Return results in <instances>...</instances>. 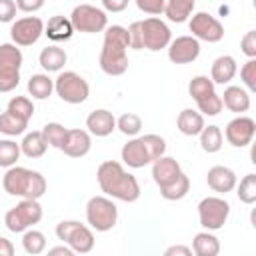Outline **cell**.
Here are the masks:
<instances>
[{
  "label": "cell",
  "mask_w": 256,
  "mask_h": 256,
  "mask_svg": "<svg viewBox=\"0 0 256 256\" xmlns=\"http://www.w3.org/2000/svg\"><path fill=\"white\" fill-rule=\"evenodd\" d=\"M96 178H98V184L102 188L104 194L116 198V200H122V202H136L140 198V184L138 180L128 174L120 162H114V160H106L98 166V172H96Z\"/></svg>",
  "instance_id": "1"
},
{
  "label": "cell",
  "mask_w": 256,
  "mask_h": 256,
  "mask_svg": "<svg viewBox=\"0 0 256 256\" xmlns=\"http://www.w3.org/2000/svg\"><path fill=\"white\" fill-rule=\"evenodd\" d=\"M130 38L128 28L124 26H110L104 32V44L100 52V68L108 76H120L128 70V50Z\"/></svg>",
  "instance_id": "2"
},
{
  "label": "cell",
  "mask_w": 256,
  "mask_h": 256,
  "mask_svg": "<svg viewBox=\"0 0 256 256\" xmlns=\"http://www.w3.org/2000/svg\"><path fill=\"white\" fill-rule=\"evenodd\" d=\"M2 186L10 196L32 198V200L42 198L46 192L44 176L36 170H28L24 166H10L8 172L4 174Z\"/></svg>",
  "instance_id": "3"
},
{
  "label": "cell",
  "mask_w": 256,
  "mask_h": 256,
  "mask_svg": "<svg viewBox=\"0 0 256 256\" xmlns=\"http://www.w3.org/2000/svg\"><path fill=\"white\" fill-rule=\"evenodd\" d=\"M166 152V142L158 134H144L140 138H132L122 148V162L130 168H144L146 164H152L156 158H160Z\"/></svg>",
  "instance_id": "4"
},
{
  "label": "cell",
  "mask_w": 256,
  "mask_h": 256,
  "mask_svg": "<svg viewBox=\"0 0 256 256\" xmlns=\"http://www.w3.org/2000/svg\"><path fill=\"white\" fill-rule=\"evenodd\" d=\"M86 220L96 232H108L118 222V208L106 196H92L86 204Z\"/></svg>",
  "instance_id": "5"
},
{
  "label": "cell",
  "mask_w": 256,
  "mask_h": 256,
  "mask_svg": "<svg viewBox=\"0 0 256 256\" xmlns=\"http://www.w3.org/2000/svg\"><path fill=\"white\" fill-rule=\"evenodd\" d=\"M42 220V206L38 204V200L32 198H22L20 204H16L14 208H10L4 216V224L10 232H24L30 226L38 224Z\"/></svg>",
  "instance_id": "6"
},
{
  "label": "cell",
  "mask_w": 256,
  "mask_h": 256,
  "mask_svg": "<svg viewBox=\"0 0 256 256\" xmlns=\"http://www.w3.org/2000/svg\"><path fill=\"white\" fill-rule=\"evenodd\" d=\"M56 236L78 254H88L94 248V234L88 226L76 220H62L56 226Z\"/></svg>",
  "instance_id": "7"
},
{
  "label": "cell",
  "mask_w": 256,
  "mask_h": 256,
  "mask_svg": "<svg viewBox=\"0 0 256 256\" xmlns=\"http://www.w3.org/2000/svg\"><path fill=\"white\" fill-rule=\"evenodd\" d=\"M22 52L16 44H0V92H12L20 82Z\"/></svg>",
  "instance_id": "8"
},
{
  "label": "cell",
  "mask_w": 256,
  "mask_h": 256,
  "mask_svg": "<svg viewBox=\"0 0 256 256\" xmlns=\"http://www.w3.org/2000/svg\"><path fill=\"white\" fill-rule=\"evenodd\" d=\"M70 22H72V28L76 32L96 34V32L106 30L108 16L104 10H100L92 4H78L70 14Z\"/></svg>",
  "instance_id": "9"
},
{
  "label": "cell",
  "mask_w": 256,
  "mask_h": 256,
  "mask_svg": "<svg viewBox=\"0 0 256 256\" xmlns=\"http://www.w3.org/2000/svg\"><path fill=\"white\" fill-rule=\"evenodd\" d=\"M54 90L68 104H82L90 94L88 82L80 74H76L72 70L58 74V78L54 80Z\"/></svg>",
  "instance_id": "10"
},
{
  "label": "cell",
  "mask_w": 256,
  "mask_h": 256,
  "mask_svg": "<svg viewBox=\"0 0 256 256\" xmlns=\"http://www.w3.org/2000/svg\"><path fill=\"white\" fill-rule=\"evenodd\" d=\"M172 40L170 28L160 20V18H146L140 20V46L152 52H158L166 48Z\"/></svg>",
  "instance_id": "11"
},
{
  "label": "cell",
  "mask_w": 256,
  "mask_h": 256,
  "mask_svg": "<svg viewBox=\"0 0 256 256\" xmlns=\"http://www.w3.org/2000/svg\"><path fill=\"white\" fill-rule=\"evenodd\" d=\"M230 214V204L224 198L208 196L198 204V218L206 230H220Z\"/></svg>",
  "instance_id": "12"
},
{
  "label": "cell",
  "mask_w": 256,
  "mask_h": 256,
  "mask_svg": "<svg viewBox=\"0 0 256 256\" xmlns=\"http://www.w3.org/2000/svg\"><path fill=\"white\" fill-rule=\"evenodd\" d=\"M44 34V22L38 16H26L12 24L10 36L16 46H32Z\"/></svg>",
  "instance_id": "13"
},
{
  "label": "cell",
  "mask_w": 256,
  "mask_h": 256,
  "mask_svg": "<svg viewBox=\"0 0 256 256\" xmlns=\"http://www.w3.org/2000/svg\"><path fill=\"white\" fill-rule=\"evenodd\" d=\"M190 32L196 40L220 42L224 38V26L208 12H198L190 20Z\"/></svg>",
  "instance_id": "14"
},
{
  "label": "cell",
  "mask_w": 256,
  "mask_h": 256,
  "mask_svg": "<svg viewBox=\"0 0 256 256\" xmlns=\"http://www.w3.org/2000/svg\"><path fill=\"white\" fill-rule=\"evenodd\" d=\"M256 132V122L248 116H238L234 120H230L226 124V140L234 146V148H244L252 142Z\"/></svg>",
  "instance_id": "15"
},
{
  "label": "cell",
  "mask_w": 256,
  "mask_h": 256,
  "mask_svg": "<svg viewBox=\"0 0 256 256\" xmlns=\"http://www.w3.org/2000/svg\"><path fill=\"white\" fill-rule=\"evenodd\" d=\"M200 54V42L194 36H178L168 44V58L174 64H190Z\"/></svg>",
  "instance_id": "16"
},
{
  "label": "cell",
  "mask_w": 256,
  "mask_h": 256,
  "mask_svg": "<svg viewBox=\"0 0 256 256\" xmlns=\"http://www.w3.org/2000/svg\"><path fill=\"white\" fill-rule=\"evenodd\" d=\"M182 174H184V172H182L180 164H178L174 158H170V156H164V154H162L160 158H156V160L152 162V178H154V182L158 184L160 190L172 186Z\"/></svg>",
  "instance_id": "17"
},
{
  "label": "cell",
  "mask_w": 256,
  "mask_h": 256,
  "mask_svg": "<svg viewBox=\"0 0 256 256\" xmlns=\"http://www.w3.org/2000/svg\"><path fill=\"white\" fill-rule=\"evenodd\" d=\"M90 146H92L90 134H88L86 130L74 128V130H68L66 140H64V144L60 146V150H62L66 156H70V158H82V156H86V154L90 152Z\"/></svg>",
  "instance_id": "18"
},
{
  "label": "cell",
  "mask_w": 256,
  "mask_h": 256,
  "mask_svg": "<svg viewBox=\"0 0 256 256\" xmlns=\"http://www.w3.org/2000/svg\"><path fill=\"white\" fill-rule=\"evenodd\" d=\"M86 128L90 134L98 136V138H104V136H110L116 128V118L112 112L108 110H94L88 114L86 118Z\"/></svg>",
  "instance_id": "19"
},
{
  "label": "cell",
  "mask_w": 256,
  "mask_h": 256,
  "mask_svg": "<svg viewBox=\"0 0 256 256\" xmlns=\"http://www.w3.org/2000/svg\"><path fill=\"white\" fill-rule=\"evenodd\" d=\"M206 182L214 192L226 194L232 192L236 186V174L234 170H230L228 166H212L206 174Z\"/></svg>",
  "instance_id": "20"
},
{
  "label": "cell",
  "mask_w": 256,
  "mask_h": 256,
  "mask_svg": "<svg viewBox=\"0 0 256 256\" xmlns=\"http://www.w3.org/2000/svg\"><path fill=\"white\" fill-rule=\"evenodd\" d=\"M236 76V60L228 54L218 56L212 62V70H210V80L214 84H228L232 78Z\"/></svg>",
  "instance_id": "21"
},
{
  "label": "cell",
  "mask_w": 256,
  "mask_h": 256,
  "mask_svg": "<svg viewBox=\"0 0 256 256\" xmlns=\"http://www.w3.org/2000/svg\"><path fill=\"white\" fill-rule=\"evenodd\" d=\"M220 98H222V106H226L230 112L240 114L250 108V94L240 86H228Z\"/></svg>",
  "instance_id": "22"
},
{
  "label": "cell",
  "mask_w": 256,
  "mask_h": 256,
  "mask_svg": "<svg viewBox=\"0 0 256 256\" xmlns=\"http://www.w3.org/2000/svg\"><path fill=\"white\" fill-rule=\"evenodd\" d=\"M176 126L184 136H198L202 132V128H204V116L200 112L192 110V108H184L178 114Z\"/></svg>",
  "instance_id": "23"
},
{
  "label": "cell",
  "mask_w": 256,
  "mask_h": 256,
  "mask_svg": "<svg viewBox=\"0 0 256 256\" xmlns=\"http://www.w3.org/2000/svg\"><path fill=\"white\" fill-rule=\"evenodd\" d=\"M44 34L54 40V42H64V40H70L72 34H74V28H72V22L70 18H64V16H52L48 20V24L44 26Z\"/></svg>",
  "instance_id": "24"
},
{
  "label": "cell",
  "mask_w": 256,
  "mask_h": 256,
  "mask_svg": "<svg viewBox=\"0 0 256 256\" xmlns=\"http://www.w3.org/2000/svg\"><path fill=\"white\" fill-rule=\"evenodd\" d=\"M66 60H68V56H66V52L60 46H46L40 52V56H38V62H40V66L46 72H58V70H62V66L66 64Z\"/></svg>",
  "instance_id": "25"
},
{
  "label": "cell",
  "mask_w": 256,
  "mask_h": 256,
  "mask_svg": "<svg viewBox=\"0 0 256 256\" xmlns=\"http://www.w3.org/2000/svg\"><path fill=\"white\" fill-rule=\"evenodd\" d=\"M46 148H48V142H46L44 134L38 132V130L26 134L24 140L20 142V150L28 158H40V156H44L46 154Z\"/></svg>",
  "instance_id": "26"
},
{
  "label": "cell",
  "mask_w": 256,
  "mask_h": 256,
  "mask_svg": "<svg viewBox=\"0 0 256 256\" xmlns=\"http://www.w3.org/2000/svg\"><path fill=\"white\" fill-rule=\"evenodd\" d=\"M192 250L196 256H216L220 252V242L210 232H198L192 240Z\"/></svg>",
  "instance_id": "27"
},
{
  "label": "cell",
  "mask_w": 256,
  "mask_h": 256,
  "mask_svg": "<svg viewBox=\"0 0 256 256\" xmlns=\"http://www.w3.org/2000/svg\"><path fill=\"white\" fill-rule=\"evenodd\" d=\"M194 4L196 0H166L164 14L172 22H186L194 10Z\"/></svg>",
  "instance_id": "28"
},
{
  "label": "cell",
  "mask_w": 256,
  "mask_h": 256,
  "mask_svg": "<svg viewBox=\"0 0 256 256\" xmlns=\"http://www.w3.org/2000/svg\"><path fill=\"white\" fill-rule=\"evenodd\" d=\"M54 90V80L48 78V74H32L30 80H28V92L32 98H38V100H44L52 94Z\"/></svg>",
  "instance_id": "29"
},
{
  "label": "cell",
  "mask_w": 256,
  "mask_h": 256,
  "mask_svg": "<svg viewBox=\"0 0 256 256\" xmlns=\"http://www.w3.org/2000/svg\"><path fill=\"white\" fill-rule=\"evenodd\" d=\"M222 140H224V136L218 126H204L200 132V146L208 154L218 152L222 148Z\"/></svg>",
  "instance_id": "30"
},
{
  "label": "cell",
  "mask_w": 256,
  "mask_h": 256,
  "mask_svg": "<svg viewBox=\"0 0 256 256\" xmlns=\"http://www.w3.org/2000/svg\"><path fill=\"white\" fill-rule=\"evenodd\" d=\"M28 126V120L12 114V112H2L0 114V132L6 134V136H18V134H24Z\"/></svg>",
  "instance_id": "31"
},
{
  "label": "cell",
  "mask_w": 256,
  "mask_h": 256,
  "mask_svg": "<svg viewBox=\"0 0 256 256\" xmlns=\"http://www.w3.org/2000/svg\"><path fill=\"white\" fill-rule=\"evenodd\" d=\"M22 246L28 254L36 256V254H42L46 250V236L40 232V230H24V236H22Z\"/></svg>",
  "instance_id": "32"
},
{
  "label": "cell",
  "mask_w": 256,
  "mask_h": 256,
  "mask_svg": "<svg viewBox=\"0 0 256 256\" xmlns=\"http://www.w3.org/2000/svg\"><path fill=\"white\" fill-rule=\"evenodd\" d=\"M188 92H190V96L198 102V100H202V98L214 94V82H212L208 76H194V78L190 80V84H188Z\"/></svg>",
  "instance_id": "33"
},
{
  "label": "cell",
  "mask_w": 256,
  "mask_h": 256,
  "mask_svg": "<svg viewBox=\"0 0 256 256\" xmlns=\"http://www.w3.org/2000/svg\"><path fill=\"white\" fill-rule=\"evenodd\" d=\"M116 128L124 134V136H136L142 130V118L134 112H126L116 120Z\"/></svg>",
  "instance_id": "34"
},
{
  "label": "cell",
  "mask_w": 256,
  "mask_h": 256,
  "mask_svg": "<svg viewBox=\"0 0 256 256\" xmlns=\"http://www.w3.org/2000/svg\"><path fill=\"white\" fill-rule=\"evenodd\" d=\"M20 154H22L20 144H16L14 140H0V166L4 168L14 166Z\"/></svg>",
  "instance_id": "35"
},
{
  "label": "cell",
  "mask_w": 256,
  "mask_h": 256,
  "mask_svg": "<svg viewBox=\"0 0 256 256\" xmlns=\"http://www.w3.org/2000/svg\"><path fill=\"white\" fill-rule=\"evenodd\" d=\"M42 134H44V138H46V142H48L50 146L60 148V146L64 144V140H66L68 128H64V126L58 124V122H48V124L44 126V130H42Z\"/></svg>",
  "instance_id": "36"
},
{
  "label": "cell",
  "mask_w": 256,
  "mask_h": 256,
  "mask_svg": "<svg viewBox=\"0 0 256 256\" xmlns=\"http://www.w3.org/2000/svg\"><path fill=\"white\" fill-rule=\"evenodd\" d=\"M188 190H190V180H188L186 174H182L172 186L160 190V194H162L164 200H182V198L188 194Z\"/></svg>",
  "instance_id": "37"
},
{
  "label": "cell",
  "mask_w": 256,
  "mask_h": 256,
  "mask_svg": "<svg viewBox=\"0 0 256 256\" xmlns=\"http://www.w3.org/2000/svg\"><path fill=\"white\" fill-rule=\"evenodd\" d=\"M238 198L244 204H254L256 202V174H246L240 180L238 186Z\"/></svg>",
  "instance_id": "38"
},
{
  "label": "cell",
  "mask_w": 256,
  "mask_h": 256,
  "mask_svg": "<svg viewBox=\"0 0 256 256\" xmlns=\"http://www.w3.org/2000/svg\"><path fill=\"white\" fill-rule=\"evenodd\" d=\"M8 112H12V114H16L24 120H30L32 114H34V104L26 96H14L8 102Z\"/></svg>",
  "instance_id": "39"
},
{
  "label": "cell",
  "mask_w": 256,
  "mask_h": 256,
  "mask_svg": "<svg viewBox=\"0 0 256 256\" xmlns=\"http://www.w3.org/2000/svg\"><path fill=\"white\" fill-rule=\"evenodd\" d=\"M196 104H198V110L202 114H206V116H218L222 112V98L216 92L206 96V98H202V100H198Z\"/></svg>",
  "instance_id": "40"
},
{
  "label": "cell",
  "mask_w": 256,
  "mask_h": 256,
  "mask_svg": "<svg viewBox=\"0 0 256 256\" xmlns=\"http://www.w3.org/2000/svg\"><path fill=\"white\" fill-rule=\"evenodd\" d=\"M240 76H242V82H244L250 90H256V60H254V58H250V60L242 66Z\"/></svg>",
  "instance_id": "41"
},
{
  "label": "cell",
  "mask_w": 256,
  "mask_h": 256,
  "mask_svg": "<svg viewBox=\"0 0 256 256\" xmlns=\"http://www.w3.org/2000/svg\"><path fill=\"white\" fill-rule=\"evenodd\" d=\"M136 6L146 12V14H162L164 12V6H166V0H136Z\"/></svg>",
  "instance_id": "42"
},
{
  "label": "cell",
  "mask_w": 256,
  "mask_h": 256,
  "mask_svg": "<svg viewBox=\"0 0 256 256\" xmlns=\"http://www.w3.org/2000/svg\"><path fill=\"white\" fill-rule=\"evenodd\" d=\"M240 48L248 58H256V30H250V32L244 34V38L240 42Z\"/></svg>",
  "instance_id": "43"
},
{
  "label": "cell",
  "mask_w": 256,
  "mask_h": 256,
  "mask_svg": "<svg viewBox=\"0 0 256 256\" xmlns=\"http://www.w3.org/2000/svg\"><path fill=\"white\" fill-rule=\"evenodd\" d=\"M16 16L14 0H0V22H12Z\"/></svg>",
  "instance_id": "44"
},
{
  "label": "cell",
  "mask_w": 256,
  "mask_h": 256,
  "mask_svg": "<svg viewBox=\"0 0 256 256\" xmlns=\"http://www.w3.org/2000/svg\"><path fill=\"white\" fill-rule=\"evenodd\" d=\"M44 6V0H16V8L22 12H36Z\"/></svg>",
  "instance_id": "45"
},
{
  "label": "cell",
  "mask_w": 256,
  "mask_h": 256,
  "mask_svg": "<svg viewBox=\"0 0 256 256\" xmlns=\"http://www.w3.org/2000/svg\"><path fill=\"white\" fill-rule=\"evenodd\" d=\"M128 2L130 0H102V6L108 12H122L128 6Z\"/></svg>",
  "instance_id": "46"
},
{
  "label": "cell",
  "mask_w": 256,
  "mask_h": 256,
  "mask_svg": "<svg viewBox=\"0 0 256 256\" xmlns=\"http://www.w3.org/2000/svg\"><path fill=\"white\" fill-rule=\"evenodd\" d=\"M164 254H166V256H190V254H192V248L178 244V246H170V248H166Z\"/></svg>",
  "instance_id": "47"
},
{
  "label": "cell",
  "mask_w": 256,
  "mask_h": 256,
  "mask_svg": "<svg viewBox=\"0 0 256 256\" xmlns=\"http://www.w3.org/2000/svg\"><path fill=\"white\" fill-rule=\"evenodd\" d=\"M74 250L70 246H56V248H50L48 250V256H72Z\"/></svg>",
  "instance_id": "48"
},
{
  "label": "cell",
  "mask_w": 256,
  "mask_h": 256,
  "mask_svg": "<svg viewBox=\"0 0 256 256\" xmlns=\"http://www.w3.org/2000/svg\"><path fill=\"white\" fill-rule=\"evenodd\" d=\"M14 254V246L8 238H2L0 236V256H12Z\"/></svg>",
  "instance_id": "49"
}]
</instances>
